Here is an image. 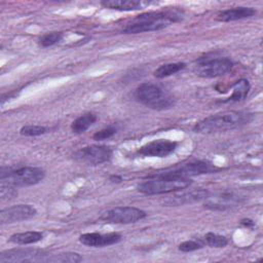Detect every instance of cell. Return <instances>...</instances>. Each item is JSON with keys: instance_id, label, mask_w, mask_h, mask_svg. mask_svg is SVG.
Returning a JSON list of instances; mask_svg holds the SVG:
<instances>
[{"instance_id": "obj_1", "label": "cell", "mask_w": 263, "mask_h": 263, "mask_svg": "<svg viewBox=\"0 0 263 263\" xmlns=\"http://www.w3.org/2000/svg\"><path fill=\"white\" fill-rule=\"evenodd\" d=\"M253 114L247 111L228 110L210 115L193 126V132L197 134H214L231 130L248 124L253 119Z\"/></svg>"}, {"instance_id": "obj_2", "label": "cell", "mask_w": 263, "mask_h": 263, "mask_svg": "<svg viewBox=\"0 0 263 263\" xmlns=\"http://www.w3.org/2000/svg\"><path fill=\"white\" fill-rule=\"evenodd\" d=\"M181 20L182 14L177 11L148 12L135 17L133 23L128 24L122 30V33L138 34L143 32L159 31Z\"/></svg>"}, {"instance_id": "obj_3", "label": "cell", "mask_w": 263, "mask_h": 263, "mask_svg": "<svg viewBox=\"0 0 263 263\" xmlns=\"http://www.w3.org/2000/svg\"><path fill=\"white\" fill-rule=\"evenodd\" d=\"M45 178V171L38 166H21L17 168L1 167V184H8L14 187L32 186L40 183Z\"/></svg>"}, {"instance_id": "obj_4", "label": "cell", "mask_w": 263, "mask_h": 263, "mask_svg": "<svg viewBox=\"0 0 263 263\" xmlns=\"http://www.w3.org/2000/svg\"><path fill=\"white\" fill-rule=\"evenodd\" d=\"M146 181L137 185V190L146 195L167 194L175 191L186 189L192 184L190 179L181 178H163V177H146Z\"/></svg>"}, {"instance_id": "obj_5", "label": "cell", "mask_w": 263, "mask_h": 263, "mask_svg": "<svg viewBox=\"0 0 263 263\" xmlns=\"http://www.w3.org/2000/svg\"><path fill=\"white\" fill-rule=\"evenodd\" d=\"M135 98L140 103L155 110H164L174 106V99L154 83L145 82L135 90Z\"/></svg>"}, {"instance_id": "obj_6", "label": "cell", "mask_w": 263, "mask_h": 263, "mask_svg": "<svg viewBox=\"0 0 263 263\" xmlns=\"http://www.w3.org/2000/svg\"><path fill=\"white\" fill-rule=\"evenodd\" d=\"M233 62L228 58H201L193 66V73L201 78H216L230 72Z\"/></svg>"}, {"instance_id": "obj_7", "label": "cell", "mask_w": 263, "mask_h": 263, "mask_svg": "<svg viewBox=\"0 0 263 263\" xmlns=\"http://www.w3.org/2000/svg\"><path fill=\"white\" fill-rule=\"evenodd\" d=\"M218 170L215 165L208 161L198 160L189 162L172 170H167L164 172H159L149 177H163V178H181V179H190L191 177L200 176L204 174H211Z\"/></svg>"}, {"instance_id": "obj_8", "label": "cell", "mask_w": 263, "mask_h": 263, "mask_svg": "<svg viewBox=\"0 0 263 263\" xmlns=\"http://www.w3.org/2000/svg\"><path fill=\"white\" fill-rule=\"evenodd\" d=\"M147 213L135 206H115L104 212L100 220L111 224H132L143 220Z\"/></svg>"}, {"instance_id": "obj_9", "label": "cell", "mask_w": 263, "mask_h": 263, "mask_svg": "<svg viewBox=\"0 0 263 263\" xmlns=\"http://www.w3.org/2000/svg\"><path fill=\"white\" fill-rule=\"evenodd\" d=\"M112 156V149L106 145H88L78 149L73 158L80 163L98 165L108 161Z\"/></svg>"}, {"instance_id": "obj_10", "label": "cell", "mask_w": 263, "mask_h": 263, "mask_svg": "<svg viewBox=\"0 0 263 263\" xmlns=\"http://www.w3.org/2000/svg\"><path fill=\"white\" fill-rule=\"evenodd\" d=\"M48 254L38 249H11L1 252L0 262H46Z\"/></svg>"}, {"instance_id": "obj_11", "label": "cell", "mask_w": 263, "mask_h": 263, "mask_svg": "<svg viewBox=\"0 0 263 263\" xmlns=\"http://www.w3.org/2000/svg\"><path fill=\"white\" fill-rule=\"evenodd\" d=\"M178 147V142L167 139L153 140L140 147L136 155L142 157H166Z\"/></svg>"}, {"instance_id": "obj_12", "label": "cell", "mask_w": 263, "mask_h": 263, "mask_svg": "<svg viewBox=\"0 0 263 263\" xmlns=\"http://www.w3.org/2000/svg\"><path fill=\"white\" fill-rule=\"evenodd\" d=\"M245 200V196L234 191H222L204 199V206L214 211H225L237 206Z\"/></svg>"}, {"instance_id": "obj_13", "label": "cell", "mask_w": 263, "mask_h": 263, "mask_svg": "<svg viewBox=\"0 0 263 263\" xmlns=\"http://www.w3.org/2000/svg\"><path fill=\"white\" fill-rule=\"evenodd\" d=\"M37 210L31 204H14L1 210L0 224H13L22 221H27L35 217Z\"/></svg>"}, {"instance_id": "obj_14", "label": "cell", "mask_w": 263, "mask_h": 263, "mask_svg": "<svg viewBox=\"0 0 263 263\" xmlns=\"http://www.w3.org/2000/svg\"><path fill=\"white\" fill-rule=\"evenodd\" d=\"M121 240V235L117 232L110 233H99V232H87L79 236V241L87 247L103 248L117 243Z\"/></svg>"}, {"instance_id": "obj_15", "label": "cell", "mask_w": 263, "mask_h": 263, "mask_svg": "<svg viewBox=\"0 0 263 263\" xmlns=\"http://www.w3.org/2000/svg\"><path fill=\"white\" fill-rule=\"evenodd\" d=\"M150 1L140 0H103L101 5L105 8L118 11H133L145 8L150 5Z\"/></svg>"}, {"instance_id": "obj_16", "label": "cell", "mask_w": 263, "mask_h": 263, "mask_svg": "<svg viewBox=\"0 0 263 263\" xmlns=\"http://www.w3.org/2000/svg\"><path fill=\"white\" fill-rule=\"evenodd\" d=\"M257 10L253 7H247V6H238V7H232L225 10L220 11L217 14V21L219 22H233L238 20H243L251 17L255 15Z\"/></svg>"}, {"instance_id": "obj_17", "label": "cell", "mask_w": 263, "mask_h": 263, "mask_svg": "<svg viewBox=\"0 0 263 263\" xmlns=\"http://www.w3.org/2000/svg\"><path fill=\"white\" fill-rule=\"evenodd\" d=\"M209 195V191L205 189H199V190H193L190 192L183 193L178 196H174L170 200H167V204L170 205H182L185 203H191L194 201L204 200Z\"/></svg>"}, {"instance_id": "obj_18", "label": "cell", "mask_w": 263, "mask_h": 263, "mask_svg": "<svg viewBox=\"0 0 263 263\" xmlns=\"http://www.w3.org/2000/svg\"><path fill=\"white\" fill-rule=\"evenodd\" d=\"M251 89V85L248 79L241 78L232 85V93L223 101V103H235V102H240L243 101Z\"/></svg>"}, {"instance_id": "obj_19", "label": "cell", "mask_w": 263, "mask_h": 263, "mask_svg": "<svg viewBox=\"0 0 263 263\" xmlns=\"http://www.w3.org/2000/svg\"><path fill=\"white\" fill-rule=\"evenodd\" d=\"M43 233L40 231H25L14 233L9 237V241L15 245H31L43 239Z\"/></svg>"}, {"instance_id": "obj_20", "label": "cell", "mask_w": 263, "mask_h": 263, "mask_svg": "<svg viewBox=\"0 0 263 263\" xmlns=\"http://www.w3.org/2000/svg\"><path fill=\"white\" fill-rule=\"evenodd\" d=\"M98 117L93 113H85L77 117L71 124V130L74 134H82L88 129L96 121Z\"/></svg>"}, {"instance_id": "obj_21", "label": "cell", "mask_w": 263, "mask_h": 263, "mask_svg": "<svg viewBox=\"0 0 263 263\" xmlns=\"http://www.w3.org/2000/svg\"><path fill=\"white\" fill-rule=\"evenodd\" d=\"M186 64L183 62H177V63H168V64H163L160 65L154 72L153 75L156 78H165L168 76H172L180 71H182L183 69H185Z\"/></svg>"}, {"instance_id": "obj_22", "label": "cell", "mask_w": 263, "mask_h": 263, "mask_svg": "<svg viewBox=\"0 0 263 263\" xmlns=\"http://www.w3.org/2000/svg\"><path fill=\"white\" fill-rule=\"evenodd\" d=\"M203 243L211 248H224L228 245V238L224 235L214 232H208L203 236Z\"/></svg>"}, {"instance_id": "obj_23", "label": "cell", "mask_w": 263, "mask_h": 263, "mask_svg": "<svg viewBox=\"0 0 263 263\" xmlns=\"http://www.w3.org/2000/svg\"><path fill=\"white\" fill-rule=\"evenodd\" d=\"M82 261V257L77 254V253H73V252H66V253H59L57 255H48L47 257V261L46 262H62V263H67V262H71V263H76V262H80Z\"/></svg>"}, {"instance_id": "obj_24", "label": "cell", "mask_w": 263, "mask_h": 263, "mask_svg": "<svg viewBox=\"0 0 263 263\" xmlns=\"http://www.w3.org/2000/svg\"><path fill=\"white\" fill-rule=\"evenodd\" d=\"M63 36H64V34L62 32H58V31L48 32V33L43 34L39 38L38 43L41 47H49V46H52V45L59 43L62 40Z\"/></svg>"}, {"instance_id": "obj_25", "label": "cell", "mask_w": 263, "mask_h": 263, "mask_svg": "<svg viewBox=\"0 0 263 263\" xmlns=\"http://www.w3.org/2000/svg\"><path fill=\"white\" fill-rule=\"evenodd\" d=\"M48 132V128L43 125H37V124H28L22 126L20 129V133L22 136L25 137H37L41 136Z\"/></svg>"}, {"instance_id": "obj_26", "label": "cell", "mask_w": 263, "mask_h": 263, "mask_svg": "<svg viewBox=\"0 0 263 263\" xmlns=\"http://www.w3.org/2000/svg\"><path fill=\"white\" fill-rule=\"evenodd\" d=\"M204 246L203 241L201 240H196V239H188V240H185L183 242H181L178 247V249L181 251V252H184V253H189V252H193V251H197L199 249H202Z\"/></svg>"}, {"instance_id": "obj_27", "label": "cell", "mask_w": 263, "mask_h": 263, "mask_svg": "<svg viewBox=\"0 0 263 263\" xmlns=\"http://www.w3.org/2000/svg\"><path fill=\"white\" fill-rule=\"evenodd\" d=\"M117 133V127L115 125H108L102 128L99 132H96L92 136V139L96 141H104L113 137Z\"/></svg>"}, {"instance_id": "obj_28", "label": "cell", "mask_w": 263, "mask_h": 263, "mask_svg": "<svg viewBox=\"0 0 263 263\" xmlns=\"http://www.w3.org/2000/svg\"><path fill=\"white\" fill-rule=\"evenodd\" d=\"M17 190L16 187L8 185V184H1L0 186V198L1 200H10L16 197Z\"/></svg>"}, {"instance_id": "obj_29", "label": "cell", "mask_w": 263, "mask_h": 263, "mask_svg": "<svg viewBox=\"0 0 263 263\" xmlns=\"http://www.w3.org/2000/svg\"><path fill=\"white\" fill-rule=\"evenodd\" d=\"M109 180L112 182V183H120L122 181V177L119 176V175H111Z\"/></svg>"}, {"instance_id": "obj_30", "label": "cell", "mask_w": 263, "mask_h": 263, "mask_svg": "<svg viewBox=\"0 0 263 263\" xmlns=\"http://www.w3.org/2000/svg\"><path fill=\"white\" fill-rule=\"evenodd\" d=\"M240 223H241L243 226H246V227H251V226H254V225H255V222L252 221V220H250V219H243V220L240 221Z\"/></svg>"}]
</instances>
